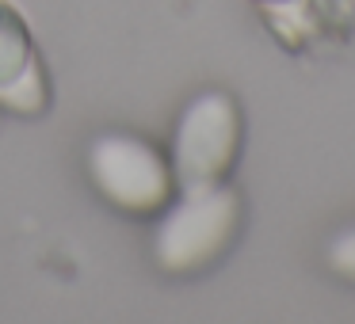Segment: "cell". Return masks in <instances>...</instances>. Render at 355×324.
Instances as JSON below:
<instances>
[{"label":"cell","mask_w":355,"mask_h":324,"mask_svg":"<svg viewBox=\"0 0 355 324\" xmlns=\"http://www.w3.org/2000/svg\"><path fill=\"white\" fill-rule=\"evenodd\" d=\"M0 103L24 115H35L46 103V80H42L27 24L4 0H0Z\"/></svg>","instance_id":"277c9868"},{"label":"cell","mask_w":355,"mask_h":324,"mask_svg":"<svg viewBox=\"0 0 355 324\" xmlns=\"http://www.w3.org/2000/svg\"><path fill=\"white\" fill-rule=\"evenodd\" d=\"M241 145V115L225 92H202L180 115L176 141H172V179L184 195L207 191L225 179L237 161Z\"/></svg>","instance_id":"7a4b0ae2"},{"label":"cell","mask_w":355,"mask_h":324,"mask_svg":"<svg viewBox=\"0 0 355 324\" xmlns=\"http://www.w3.org/2000/svg\"><path fill=\"white\" fill-rule=\"evenodd\" d=\"M344 4H347V8H352V16H355V0H344Z\"/></svg>","instance_id":"52a82bcc"},{"label":"cell","mask_w":355,"mask_h":324,"mask_svg":"<svg viewBox=\"0 0 355 324\" xmlns=\"http://www.w3.org/2000/svg\"><path fill=\"white\" fill-rule=\"evenodd\" d=\"M329 263H332V271H336V275H344V278H352V282H355V229L340 233V237L332 240Z\"/></svg>","instance_id":"5b68a950"},{"label":"cell","mask_w":355,"mask_h":324,"mask_svg":"<svg viewBox=\"0 0 355 324\" xmlns=\"http://www.w3.org/2000/svg\"><path fill=\"white\" fill-rule=\"evenodd\" d=\"M88 172L107 202L126 214H157L172 199V168L130 134H103L88 145Z\"/></svg>","instance_id":"3957f363"},{"label":"cell","mask_w":355,"mask_h":324,"mask_svg":"<svg viewBox=\"0 0 355 324\" xmlns=\"http://www.w3.org/2000/svg\"><path fill=\"white\" fill-rule=\"evenodd\" d=\"M241 222V202L230 187H207V191L184 195L180 206H172L161 217L153 233V255L164 271H187L207 267L210 260L225 252Z\"/></svg>","instance_id":"6da1fadb"},{"label":"cell","mask_w":355,"mask_h":324,"mask_svg":"<svg viewBox=\"0 0 355 324\" xmlns=\"http://www.w3.org/2000/svg\"><path fill=\"white\" fill-rule=\"evenodd\" d=\"M260 4H291V0H260Z\"/></svg>","instance_id":"8992f818"}]
</instances>
